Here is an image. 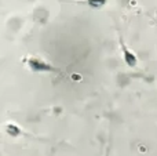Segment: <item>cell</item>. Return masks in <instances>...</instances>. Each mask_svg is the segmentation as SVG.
Segmentation results:
<instances>
[{
  "mask_svg": "<svg viewBox=\"0 0 157 156\" xmlns=\"http://www.w3.org/2000/svg\"><path fill=\"white\" fill-rule=\"evenodd\" d=\"M75 3L90 6V7H92V8H101L102 6L106 4V0H75Z\"/></svg>",
  "mask_w": 157,
  "mask_h": 156,
  "instance_id": "cell-3",
  "label": "cell"
},
{
  "mask_svg": "<svg viewBox=\"0 0 157 156\" xmlns=\"http://www.w3.org/2000/svg\"><path fill=\"white\" fill-rule=\"evenodd\" d=\"M26 64L32 71H36V72H58L57 68H54L48 62H46V61L40 60L37 57H30L26 61Z\"/></svg>",
  "mask_w": 157,
  "mask_h": 156,
  "instance_id": "cell-1",
  "label": "cell"
},
{
  "mask_svg": "<svg viewBox=\"0 0 157 156\" xmlns=\"http://www.w3.org/2000/svg\"><path fill=\"white\" fill-rule=\"evenodd\" d=\"M121 44V50H123V58H124V62L128 68H135L136 64H138V58H136L135 53H132L127 46L124 44V41L120 40Z\"/></svg>",
  "mask_w": 157,
  "mask_h": 156,
  "instance_id": "cell-2",
  "label": "cell"
}]
</instances>
